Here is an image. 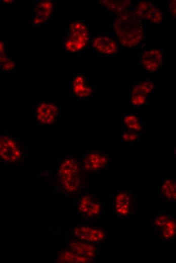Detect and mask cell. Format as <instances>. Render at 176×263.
<instances>
[{
  "mask_svg": "<svg viewBox=\"0 0 176 263\" xmlns=\"http://www.w3.org/2000/svg\"><path fill=\"white\" fill-rule=\"evenodd\" d=\"M114 27L120 42L126 47L138 44L143 36V28L137 17L124 14L116 19Z\"/></svg>",
  "mask_w": 176,
  "mask_h": 263,
  "instance_id": "obj_1",
  "label": "cell"
},
{
  "mask_svg": "<svg viewBox=\"0 0 176 263\" xmlns=\"http://www.w3.org/2000/svg\"><path fill=\"white\" fill-rule=\"evenodd\" d=\"M58 173L61 183L67 192L72 193L77 190L80 183L79 168L76 160L65 159L59 167Z\"/></svg>",
  "mask_w": 176,
  "mask_h": 263,
  "instance_id": "obj_2",
  "label": "cell"
},
{
  "mask_svg": "<svg viewBox=\"0 0 176 263\" xmlns=\"http://www.w3.org/2000/svg\"><path fill=\"white\" fill-rule=\"evenodd\" d=\"M90 38L87 27L80 22L72 23L69 27V35L65 42L66 49L75 52L82 49Z\"/></svg>",
  "mask_w": 176,
  "mask_h": 263,
  "instance_id": "obj_3",
  "label": "cell"
},
{
  "mask_svg": "<svg viewBox=\"0 0 176 263\" xmlns=\"http://www.w3.org/2000/svg\"><path fill=\"white\" fill-rule=\"evenodd\" d=\"M22 152L16 139L8 134L0 135V158L3 160L15 163L19 162Z\"/></svg>",
  "mask_w": 176,
  "mask_h": 263,
  "instance_id": "obj_4",
  "label": "cell"
},
{
  "mask_svg": "<svg viewBox=\"0 0 176 263\" xmlns=\"http://www.w3.org/2000/svg\"><path fill=\"white\" fill-rule=\"evenodd\" d=\"M36 118L43 124L53 123L58 115V108L56 105L49 102L40 103L36 108Z\"/></svg>",
  "mask_w": 176,
  "mask_h": 263,
  "instance_id": "obj_5",
  "label": "cell"
},
{
  "mask_svg": "<svg viewBox=\"0 0 176 263\" xmlns=\"http://www.w3.org/2000/svg\"><path fill=\"white\" fill-rule=\"evenodd\" d=\"M74 233L80 239L89 242H100L105 238L103 230L90 226L77 227L74 230Z\"/></svg>",
  "mask_w": 176,
  "mask_h": 263,
  "instance_id": "obj_6",
  "label": "cell"
},
{
  "mask_svg": "<svg viewBox=\"0 0 176 263\" xmlns=\"http://www.w3.org/2000/svg\"><path fill=\"white\" fill-rule=\"evenodd\" d=\"M135 13L137 18H146L154 23H160L162 20V14L160 10L149 2H140Z\"/></svg>",
  "mask_w": 176,
  "mask_h": 263,
  "instance_id": "obj_7",
  "label": "cell"
},
{
  "mask_svg": "<svg viewBox=\"0 0 176 263\" xmlns=\"http://www.w3.org/2000/svg\"><path fill=\"white\" fill-rule=\"evenodd\" d=\"M162 59L163 53L160 50L158 49L147 50L142 56V66L148 71H156L160 67Z\"/></svg>",
  "mask_w": 176,
  "mask_h": 263,
  "instance_id": "obj_8",
  "label": "cell"
},
{
  "mask_svg": "<svg viewBox=\"0 0 176 263\" xmlns=\"http://www.w3.org/2000/svg\"><path fill=\"white\" fill-rule=\"evenodd\" d=\"M101 209L100 203L90 195L83 196L78 205L79 212L88 217L98 215L101 211Z\"/></svg>",
  "mask_w": 176,
  "mask_h": 263,
  "instance_id": "obj_9",
  "label": "cell"
},
{
  "mask_svg": "<svg viewBox=\"0 0 176 263\" xmlns=\"http://www.w3.org/2000/svg\"><path fill=\"white\" fill-rule=\"evenodd\" d=\"M155 225L160 230L164 239L169 240L174 237L175 225L168 215L164 213H159L155 220Z\"/></svg>",
  "mask_w": 176,
  "mask_h": 263,
  "instance_id": "obj_10",
  "label": "cell"
},
{
  "mask_svg": "<svg viewBox=\"0 0 176 263\" xmlns=\"http://www.w3.org/2000/svg\"><path fill=\"white\" fill-rule=\"evenodd\" d=\"M92 45L97 51L103 54H115L118 51L116 41L112 37L106 35H102L95 37Z\"/></svg>",
  "mask_w": 176,
  "mask_h": 263,
  "instance_id": "obj_11",
  "label": "cell"
},
{
  "mask_svg": "<svg viewBox=\"0 0 176 263\" xmlns=\"http://www.w3.org/2000/svg\"><path fill=\"white\" fill-rule=\"evenodd\" d=\"M108 162L107 157L99 152H93L86 155L83 160L84 168L87 170L94 171L105 167Z\"/></svg>",
  "mask_w": 176,
  "mask_h": 263,
  "instance_id": "obj_12",
  "label": "cell"
},
{
  "mask_svg": "<svg viewBox=\"0 0 176 263\" xmlns=\"http://www.w3.org/2000/svg\"><path fill=\"white\" fill-rule=\"evenodd\" d=\"M114 208L119 216L127 215L131 209V199L129 194L125 192L118 193L115 197Z\"/></svg>",
  "mask_w": 176,
  "mask_h": 263,
  "instance_id": "obj_13",
  "label": "cell"
},
{
  "mask_svg": "<svg viewBox=\"0 0 176 263\" xmlns=\"http://www.w3.org/2000/svg\"><path fill=\"white\" fill-rule=\"evenodd\" d=\"M71 250L79 255L87 257H93L96 248L91 244L81 241H72L69 243Z\"/></svg>",
  "mask_w": 176,
  "mask_h": 263,
  "instance_id": "obj_14",
  "label": "cell"
},
{
  "mask_svg": "<svg viewBox=\"0 0 176 263\" xmlns=\"http://www.w3.org/2000/svg\"><path fill=\"white\" fill-rule=\"evenodd\" d=\"M72 91L76 96L81 98L89 97L92 94V89L86 84L84 78L81 75L73 79Z\"/></svg>",
  "mask_w": 176,
  "mask_h": 263,
  "instance_id": "obj_15",
  "label": "cell"
},
{
  "mask_svg": "<svg viewBox=\"0 0 176 263\" xmlns=\"http://www.w3.org/2000/svg\"><path fill=\"white\" fill-rule=\"evenodd\" d=\"M91 260V258L79 255L72 251H63L59 253L57 262L82 263L89 262Z\"/></svg>",
  "mask_w": 176,
  "mask_h": 263,
  "instance_id": "obj_16",
  "label": "cell"
},
{
  "mask_svg": "<svg viewBox=\"0 0 176 263\" xmlns=\"http://www.w3.org/2000/svg\"><path fill=\"white\" fill-rule=\"evenodd\" d=\"M175 188V182L172 179H166L161 186V194L166 199L174 201L176 197Z\"/></svg>",
  "mask_w": 176,
  "mask_h": 263,
  "instance_id": "obj_17",
  "label": "cell"
},
{
  "mask_svg": "<svg viewBox=\"0 0 176 263\" xmlns=\"http://www.w3.org/2000/svg\"><path fill=\"white\" fill-rule=\"evenodd\" d=\"M154 87L153 82L149 80H144L134 87L131 95H141L147 97L151 94Z\"/></svg>",
  "mask_w": 176,
  "mask_h": 263,
  "instance_id": "obj_18",
  "label": "cell"
},
{
  "mask_svg": "<svg viewBox=\"0 0 176 263\" xmlns=\"http://www.w3.org/2000/svg\"><path fill=\"white\" fill-rule=\"evenodd\" d=\"M123 121L126 126L133 130L140 131L142 126L138 117L134 114L125 115L123 118Z\"/></svg>",
  "mask_w": 176,
  "mask_h": 263,
  "instance_id": "obj_19",
  "label": "cell"
},
{
  "mask_svg": "<svg viewBox=\"0 0 176 263\" xmlns=\"http://www.w3.org/2000/svg\"><path fill=\"white\" fill-rule=\"evenodd\" d=\"M146 97L141 95H131V103L134 106H142L146 103Z\"/></svg>",
  "mask_w": 176,
  "mask_h": 263,
  "instance_id": "obj_20",
  "label": "cell"
},
{
  "mask_svg": "<svg viewBox=\"0 0 176 263\" xmlns=\"http://www.w3.org/2000/svg\"><path fill=\"white\" fill-rule=\"evenodd\" d=\"M138 139V135L132 132H126L122 135V139L126 142H134Z\"/></svg>",
  "mask_w": 176,
  "mask_h": 263,
  "instance_id": "obj_21",
  "label": "cell"
},
{
  "mask_svg": "<svg viewBox=\"0 0 176 263\" xmlns=\"http://www.w3.org/2000/svg\"><path fill=\"white\" fill-rule=\"evenodd\" d=\"M16 66V63L14 61L9 60L2 65V69L6 71H10L13 70Z\"/></svg>",
  "mask_w": 176,
  "mask_h": 263,
  "instance_id": "obj_22",
  "label": "cell"
},
{
  "mask_svg": "<svg viewBox=\"0 0 176 263\" xmlns=\"http://www.w3.org/2000/svg\"><path fill=\"white\" fill-rule=\"evenodd\" d=\"M9 60L5 55L0 54V66H2L6 62Z\"/></svg>",
  "mask_w": 176,
  "mask_h": 263,
  "instance_id": "obj_23",
  "label": "cell"
},
{
  "mask_svg": "<svg viewBox=\"0 0 176 263\" xmlns=\"http://www.w3.org/2000/svg\"><path fill=\"white\" fill-rule=\"evenodd\" d=\"M5 45L3 41L0 40V54L5 55Z\"/></svg>",
  "mask_w": 176,
  "mask_h": 263,
  "instance_id": "obj_24",
  "label": "cell"
},
{
  "mask_svg": "<svg viewBox=\"0 0 176 263\" xmlns=\"http://www.w3.org/2000/svg\"><path fill=\"white\" fill-rule=\"evenodd\" d=\"M3 2H5V3H11V2H12V1H3Z\"/></svg>",
  "mask_w": 176,
  "mask_h": 263,
  "instance_id": "obj_25",
  "label": "cell"
}]
</instances>
